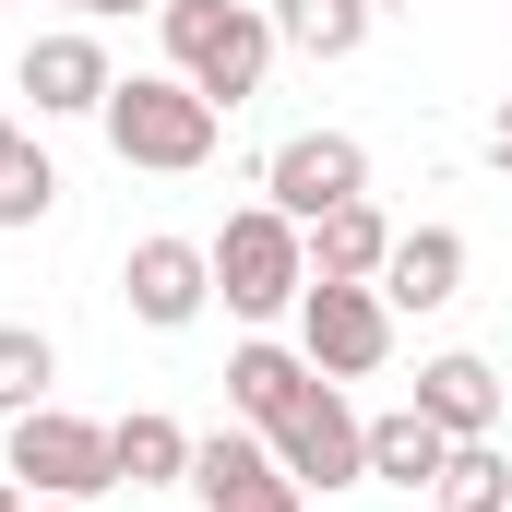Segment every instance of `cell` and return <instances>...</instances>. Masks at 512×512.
Segmentation results:
<instances>
[{"mask_svg": "<svg viewBox=\"0 0 512 512\" xmlns=\"http://www.w3.org/2000/svg\"><path fill=\"white\" fill-rule=\"evenodd\" d=\"M0 512H24V489H12V477H0Z\"/></svg>", "mask_w": 512, "mask_h": 512, "instance_id": "obj_23", "label": "cell"}, {"mask_svg": "<svg viewBox=\"0 0 512 512\" xmlns=\"http://www.w3.org/2000/svg\"><path fill=\"white\" fill-rule=\"evenodd\" d=\"M72 12H155V0H72Z\"/></svg>", "mask_w": 512, "mask_h": 512, "instance_id": "obj_22", "label": "cell"}, {"mask_svg": "<svg viewBox=\"0 0 512 512\" xmlns=\"http://www.w3.org/2000/svg\"><path fill=\"white\" fill-rule=\"evenodd\" d=\"M274 465H286L298 489H358V477H370V417L322 382L298 417H286V429H274Z\"/></svg>", "mask_w": 512, "mask_h": 512, "instance_id": "obj_7", "label": "cell"}, {"mask_svg": "<svg viewBox=\"0 0 512 512\" xmlns=\"http://www.w3.org/2000/svg\"><path fill=\"white\" fill-rule=\"evenodd\" d=\"M417 417H441L453 441H489V429H501V370H489V358H465V346H453V358H429V370H417Z\"/></svg>", "mask_w": 512, "mask_h": 512, "instance_id": "obj_14", "label": "cell"}, {"mask_svg": "<svg viewBox=\"0 0 512 512\" xmlns=\"http://www.w3.org/2000/svg\"><path fill=\"white\" fill-rule=\"evenodd\" d=\"M298 358H310L322 382H370L393 358V298L382 286H322V274H310V298H298Z\"/></svg>", "mask_w": 512, "mask_h": 512, "instance_id": "obj_5", "label": "cell"}, {"mask_svg": "<svg viewBox=\"0 0 512 512\" xmlns=\"http://www.w3.org/2000/svg\"><path fill=\"white\" fill-rule=\"evenodd\" d=\"M24 512H84V501H24Z\"/></svg>", "mask_w": 512, "mask_h": 512, "instance_id": "obj_24", "label": "cell"}, {"mask_svg": "<svg viewBox=\"0 0 512 512\" xmlns=\"http://www.w3.org/2000/svg\"><path fill=\"white\" fill-rule=\"evenodd\" d=\"M441 465H453V429L441 417H417V405L370 417V477L382 489H441Z\"/></svg>", "mask_w": 512, "mask_h": 512, "instance_id": "obj_16", "label": "cell"}, {"mask_svg": "<svg viewBox=\"0 0 512 512\" xmlns=\"http://www.w3.org/2000/svg\"><path fill=\"white\" fill-rule=\"evenodd\" d=\"M48 203H60V167L12 131V155H0V227H48Z\"/></svg>", "mask_w": 512, "mask_h": 512, "instance_id": "obj_20", "label": "cell"}, {"mask_svg": "<svg viewBox=\"0 0 512 512\" xmlns=\"http://www.w3.org/2000/svg\"><path fill=\"white\" fill-rule=\"evenodd\" d=\"M203 251H215V298H227L239 322H274V310H298V298H310V227H298V215H274V203H239Z\"/></svg>", "mask_w": 512, "mask_h": 512, "instance_id": "obj_3", "label": "cell"}, {"mask_svg": "<svg viewBox=\"0 0 512 512\" xmlns=\"http://www.w3.org/2000/svg\"><path fill=\"white\" fill-rule=\"evenodd\" d=\"M382 262H393V227H382L370 191L334 203V215H310V274H322V286H382Z\"/></svg>", "mask_w": 512, "mask_h": 512, "instance_id": "obj_13", "label": "cell"}, {"mask_svg": "<svg viewBox=\"0 0 512 512\" xmlns=\"http://www.w3.org/2000/svg\"><path fill=\"white\" fill-rule=\"evenodd\" d=\"M310 393H322V370H310L298 346H274V334H251V346L227 358V405H239V429H262V441H274Z\"/></svg>", "mask_w": 512, "mask_h": 512, "instance_id": "obj_11", "label": "cell"}, {"mask_svg": "<svg viewBox=\"0 0 512 512\" xmlns=\"http://www.w3.org/2000/svg\"><path fill=\"white\" fill-rule=\"evenodd\" d=\"M108 453H120V489H191V429L155 417V405L108 417Z\"/></svg>", "mask_w": 512, "mask_h": 512, "instance_id": "obj_15", "label": "cell"}, {"mask_svg": "<svg viewBox=\"0 0 512 512\" xmlns=\"http://www.w3.org/2000/svg\"><path fill=\"white\" fill-rule=\"evenodd\" d=\"M96 120H108V155H120V167L191 179V167L215 155V120H227V108H215L203 84H179V72H120Z\"/></svg>", "mask_w": 512, "mask_h": 512, "instance_id": "obj_1", "label": "cell"}, {"mask_svg": "<svg viewBox=\"0 0 512 512\" xmlns=\"http://www.w3.org/2000/svg\"><path fill=\"white\" fill-rule=\"evenodd\" d=\"M370 12H417V0H370Z\"/></svg>", "mask_w": 512, "mask_h": 512, "instance_id": "obj_25", "label": "cell"}, {"mask_svg": "<svg viewBox=\"0 0 512 512\" xmlns=\"http://www.w3.org/2000/svg\"><path fill=\"white\" fill-rule=\"evenodd\" d=\"M60 382V346L36 334V322H0V417H36Z\"/></svg>", "mask_w": 512, "mask_h": 512, "instance_id": "obj_19", "label": "cell"}, {"mask_svg": "<svg viewBox=\"0 0 512 512\" xmlns=\"http://www.w3.org/2000/svg\"><path fill=\"white\" fill-rule=\"evenodd\" d=\"M262 12H274V0H262Z\"/></svg>", "mask_w": 512, "mask_h": 512, "instance_id": "obj_27", "label": "cell"}, {"mask_svg": "<svg viewBox=\"0 0 512 512\" xmlns=\"http://www.w3.org/2000/svg\"><path fill=\"white\" fill-rule=\"evenodd\" d=\"M0 477H12L24 501H96V489H120V453H108V429H96V417L36 405V417H12Z\"/></svg>", "mask_w": 512, "mask_h": 512, "instance_id": "obj_4", "label": "cell"}, {"mask_svg": "<svg viewBox=\"0 0 512 512\" xmlns=\"http://www.w3.org/2000/svg\"><path fill=\"white\" fill-rule=\"evenodd\" d=\"M155 24H167V72L179 84H203L215 108L262 96V72H274V12L262 0H155Z\"/></svg>", "mask_w": 512, "mask_h": 512, "instance_id": "obj_2", "label": "cell"}, {"mask_svg": "<svg viewBox=\"0 0 512 512\" xmlns=\"http://www.w3.org/2000/svg\"><path fill=\"white\" fill-rule=\"evenodd\" d=\"M191 501L203 512H298L310 489L274 465L262 429H215V441H191Z\"/></svg>", "mask_w": 512, "mask_h": 512, "instance_id": "obj_8", "label": "cell"}, {"mask_svg": "<svg viewBox=\"0 0 512 512\" xmlns=\"http://www.w3.org/2000/svg\"><path fill=\"white\" fill-rule=\"evenodd\" d=\"M12 84L36 96V120H96L120 72H108V48H96L84 24H48V36H36V48L12 60Z\"/></svg>", "mask_w": 512, "mask_h": 512, "instance_id": "obj_10", "label": "cell"}, {"mask_svg": "<svg viewBox=\"0 0 512 512\" xmlns=\"http://www.w3.org/2000/svg\"><path fill=\"white\" fill-rule=\"evenodd\" d=\"M358 191H370V143H358V131H286V143L262 155V203L298 215V227L334 215V203H358Z\"/></svg>", "mask_w": 512, "mask_h": 512, "instance_id": "obj_6", "label": "cell"}, {"mask_svg": "<svg viewBox=\"0 0 512 512\" xmlns=\"http://www.w3.org/2000/svg\"><path fill=\"white\" fill-rule=\"evenodd\" d=\"M441 512H512V453L501 441H453V465H441Z\"/></svg>", "mask_w": 512, "mask_h": 512, "instance_id": "obj_18", "label": "cell"}, {"mask_svg": "<svg viewBox=\"0 0 512 512\" xmlns=\"http://www.w3.org/2000/svg\"><path fill=\"white\" fill-rule=\"evenodd\" d=\"M489 155H501V167H512V96H501V120H489Z\"/></svg>", "mask_w": 512, "mask_h": 512, "instance_id": "obj_21", "label": "cell"}, {"mask_svg": "<svg viewBox=\"0 0 512 512\" xmlns=\"http://www.w3.org/2000/svg\"><path fill=\"white\" fill-rule=\"evenodd\" d=\"M120 298H131V322L179 334V322H203V310H215V251H203V239H131Z\"/></svg>", "mask_w": 512, "mask_h": 512, "instance_id": "obj_9", "label": "cell"}, {"mask_svg": "<svg viewBox=\"0 0 512 512\" xmlns=\"http://www.w3.org/2000/svg\"><path fill=\"white\" fill-rule=\"evenodd\" d=\"M382 298L393 310H453V298H465V239H453V227H393Z\"/></svg>", "mask_w": 512, "mask_h": 512, "instance_id": "obj_12", "label": "cell"}, {"mask_svg": "<svg viewBox=\"0 0 512 512\" xmlns=\"http://www.w3.org/2000/svg\"><path fill=\"white\" fill-rule=\"evenodd\" d=\"M0 155H12V120H0Z\"/></svg>", "mask_w": 512, "mask_h": 512, "instance_id": "obj_26", "label": "cell"}, {"mask_svg": "<svg viewBox=\"0 0 512 512\" xmlns=\"http://www.w3.org/2000/svg\"><path fill=\"white\" fill-rule=\"evenodd\" d=\"M370 24H382L370 0H274V36H286L298 60H358Z\"/></svg>", "mask_w": 512, "mask_h": 512, "instance_id": "obj_17", "label": "cell"}]
</instances>
